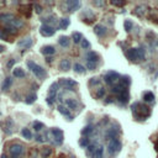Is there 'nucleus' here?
I'll list each match as a JSON object with an SVG mask.
<instances>
[{
    "instance_id": "f257e3e1",
    "label": "nucleus",
    "mask_w": 158,
    "mask_h": 158,
    "mask_svg": "<svg viewBox=\"0 0 158 158\" xmlns=\"http://www.w3.org/2000/svg\"><path fill=\"white\" fill-rule=\"evenodd\" d=\"M132 114L137 120H145L151 115V110L148 106L141 104V102H135L132 105Z\"/></svg>"
},
{
    "instance_id": "f03ea898",
    "label": "nucleus",
    "mask_w": 158,
    "mask_h": 158,
    "mask_svg": "<svg viewBox=\"0 0 158 158\" xmlns=\"http://www.w3.org/2000/svg\"><path fill=\"white\" fill-rule=\"evenodd\" d=\"M126 57L130 59V61H142L145 59V50L142 47H139V48H130L127 52H126Z\"/></svg>"
},
{
    "instance_id": "7ed1b4c3",
    "label": "nucleus",
    "mask_w": 158,
    "mask_h": 158,
    "mask_svg": "<svg viewBox=\"0 0 158 158\" xmlns=\"http://www.w3.org/2000/svg\"><path fill=\"white\" fill-rule=\"evenodd\" d=\"M27 67L31 69V72L36 75L37 78L40 79H43L46 77V71L43 69L41 66H38L37 63H35V62H32V61H29L27 62Z\"/></svg>"
},
{
    "instance_id": "20e7f679",
    "label": "nucleus",
    "mask_w": 158,
    "mask_h": 158,
    "mask_svg": "<svg viewBox=\"0 0 158 158\" xmlns=\"http://www.w3.org/2000/svg\"><path fill=\"white\" fill-rule=\"evenodd\" d=\"M24 146L22 145H20V143H14V145L10 146L9 148V152H10V156L11 158H19V157H21L22 153H24Z\"/></svg>"
},
{
    "instance_id": "39448f33",
    "label": "nucleus",
    "mask_w": 158,
    "mask_h": 158,
    "mask_svg": "<svg viewBox=\"0 0 158 158\" xmlns=\"http://www.w3.org/2000/svg\"><path fill=\"white\" fill-rule=\"evenodd\" d=\"M104 80L106 82V84L113 85V84L119 83V80H120V75H119V73H116V72H109L107 74H105Z\"/></svg>"
},
{
    "instance_id": "423d86ee",
    "label": "nucleus",
    "mask_w": 158,
    "mask_h": 158,
    "mask_svg": "<svg viewBox=\"0 0 158 158\" xmlns=\"http://www.w3.org/2000/svg\"><path fill=\"white\" fill-rule=\"evenodd\" d=\"M120 149H121V142H120L118 139L111 140V141L109 142L107 151H109V153H110V154H115V153H118Z\"/></svg>"
},
{
    "instance_id": "0eeeda50",
    "label": "nucleus",
    "mask_w": 158,
    "mask_h": 158,
    "mask_svg": "<svg viewBox=\"0 0 158 158\" xmlns=\"http://www.w3.org/2000/svg\"><path fill=\"white\" fill-rule=\"evenodd\" d=\"M54 32H56V30H54L53 27L50 26V25H42V26H41V29H40V33L42 36H45V37L53 36Z\"/></svg>"
},
{
    "instance_id": "6e6552de",
    "label": "nucleus",
    "mask_w": 158,
    "mask_h": 158,
    "mask_svg": "<svg viewBox=\"0 0 158 158\" xmlns=\"http://www.w3.org/2000/svg\"><path fill=\"white\" fill-rule=\"evenodd\" d=\"M59 84L63 85L66 89H68V90H73L74 87H77V82L71 79V78H63L59 80Z\"/></svg>"
},
{
    "instance_id": "1a4fd4ad",
    "label": "nucleus",
    "mask_w": 158,
    "mask_h": 158,
    "mask_svg": "<svg viewBox=\"0 0 158 158\" xmlns=\"http://www.w3.org/2000/svg\"><path fill=\"white\" fill-rule=\"evenodd\" d=\"M52 135H53V137H54V142L58 143V145H61L62 141H63V137H64L63 131H62L61 128L54 127V128H52Z\"/></svg>"
},
{
    "instance_id": "9d476101",
    "label": "nucleus",
    "mask_w": 158,
    "mask_h": 158,
    "mask_svg": "<svg viewBox=\"0 0 158 158\" xmlns=\"http://www.w3.org/2000/svg\"><path fill=\"white\" fill-rule=\"evenodd\" d=\"M57 84H52L51 88H50V92H48V97H47V102L50 105L53 104L54 99H56V94H57Z\"/></svg>"
},
{
    "instance_id": "9b49d317",
    "label": "nucleus",
    "mask_w": 158,
    "mask_h": 158,
    "mask_svg": "<svg viewBox=\"0 0 158 158\" xmlns=\"http://www.w3.org/2000/svg\"><path fill=\"white\" fill-rule=\"evenodd\" d=\"M66 5H67L68 11H69V12H73V11L77 10V9H79L80 3L78 1V0H69V1H66Z\"/></svg>"
},
{
    "instance_id": "f8f14e48",
    "label": "nucleus",
    "mask_w": 158,
    "mask_h": 158,
    "mask_svg": "<svg viewBox=\"0 0 158 158\" xmlns=\"http://www.w3.org/2000/svg\"><path fill=\"white\" fill-rule=\"evenodd\" d=\"M118 99L120 102H122V104H126L128 101V90L127 89H125V90H122L118 94Z\"/></svg>"
},
{
    "instance_id": "ddd939ff",
    "label": "nucleus",
    "mask_w": 158,
    "mask_h": 158,
    "mask_svg": "<svg viewBox=\"0 0 158 158\" xmlns=\"http://www.w3.org/2000/svg\"><path fill=\"white\" fill-rule=\"evenodd\" d=\"M31 46H32V40H31L30 37L24 38V40H21V41L19 42V47H21V48H24V50L30 48Z\"/></svg>"
},
{
    "instance_id": "4468645a",
    "label": "nucleus",
    "mask_w": 158,
    "mask_h": 158,
    "mask_svg": "<svg viewBox=\"0 0 158 158\" xmlns=\"http://www.w3.org/2000/svg\"><path fill=\"white\" fill-rule=\"evenodd\" d=\"M94 32L97 33L98 36H104L107 31H106V27L104 25H97L94 27Z\"/></svg>"
},
{
    "instance_id": "2eb2a0df",
    "label": "nucleus",
    "mask_w": 158,
    "mask_h": 158,
    "mask_svg": "<svg viewBox=\"0 0 158 158\" xmlns=\"http://www.w3.org/2000/svg\"><path fill=\"white\" fill-rule=\"evenodd\" d=\"M98 61H99L98 53H95L93 51L87 53V62H94V63H95V62H98Z\"/></svg>"
},
{
    "instance_id": "dca6fc26",
    "label": "nucleus",
    "mask_w": 158,
    "mask_h": 158,
    "mask_svg": "<svg viewBox=\"0 0 158 158\" xmlns=\"http://www.w3.org/2000/svg\"><path fill=\"white\" fill-rule=\"evenodd\" d=\"M66 105H67V107L68 109H71V110H75V109H78V102L75 101L74 99H72V98H69V99H67L66 100Z\"/></svg>"
},
{
    "instance_id": "f3484780",
    "label": "nucleus",
    "mask_w": 158,
    "mask_h": 158,
    "mask_svg": "<svg viewBox=\"0 0 158 158\" xmlns=\"http://www.w3.org/2000/svg\"><path fill=\"white\" fill-rule=\"evenodd\" d=\"M41 52H42V54H45V56H50V54L56 53V50H54V47H52V46H45V47H42Z\"/></svg>"
},
{
    "instance_id": "a211bd4d",
    "label": "nucleus",
    "mask_w": 158,
    "mask_h": 158,
    "mask_svg": "<svg viewBox=\"0 0 158 158\" xmlns=\"http://www.w3.org/2000/svg\"><path fill=\"white\" fill-rule=\"evenodd\" d=\"M59 69L61 71H69L71 69V61L69 59H63L59 63Z\"/></svg>"
},
{
    "instance_id": "6ab92c4d",
    "label": "nucleus",
    "mask_w": 158,
    "mask_h": 158,
    "mask_svg": "<svg viewBox=\"0 0 158 158\" xmlns=\"http://www.w3.org/2000/svg\"><path fill=\"white\" fill-rule=\"evenodd\" d=\"M58 111H59L62 115H63V116H66L68 120H72V115H71V113H69V110H68L67 107H64L63 105H59V106H58Z\"/></svg>"
},
{
    "instance_id": "aec40b11",
    "label": "nucleus",
    "mask_w": 158,
    "mask_h": 158,
    "mask_svg": "<svg viewBox=\"0 0 158 158\" xmlns=\"http://www.w3.org/2000/svg\"><path fill=\"white\" fill-rule=\"evenodd\" d=\"M14 19L15 17H14L12 14H0V20L4 21L5 24H9L10 21H12Z\"/></svg>"
},
{
    "instance_id": "412c9836",
    "label": "nucleus",
    "mask_w": 158,
    "mask_h": 158,
    "mask_svg": "<svg viewBox=\"0 0 158 158\" xmlns=\"http://www.w3.org/2000/svg\"><path fill=\"white\" fill-rule=\"evenodd\" d=\"M58 42H59V45H61L62 47H69L71 40H69V37H67V36H62V37H59Z\"/></svg>"
},
{
    "instance_id": "4be33fe9",
    "label": "nucleus",
    "mask_w": 158,
    "mask_h": 158,
    "mask_svg": "<svg viewBox=\"0 0 158 158\" xmlns=\"http://www.w3.org/2000/svg\"><path fill=\"white\" fill-rule=\"evenodd\" d=\"M11 84H12V79L10 77H8L4 80V83L1 85V89H3V90H9V88L11 87Z\"/></svg>"
},
{
    "instance_id": "5701e85b",
    "label": "nucleus",
    "mask_w": 158,
    "mask_h": 158,
    "mask_svg": "<svg viewBox=\"0 0 158 158\" xmlns=\"http://www.w3.org/2000/svg\"><path fill=\"white\" fill-rule=\"evenodd\" d=\"M12 74H14V77H16V78H24L25 77V72H24V69H21V68H15Z\"/></svg>"
},
{
    "instance_id": "b1692460",
    "label": "nucleus",
    "mask_w": 158,
    "mask_h": 158,
    "mask_svg": "<svg viewBox=\"0 0 158 158\" xmlns=\"http://www.w3.org/2000/svg\"><path fill=\"white\" fill-rule=\"evenodd\" d=\"M143 100L147 101V102H151L154 100V95L152 92H146L145 94H143Z\"/></svg>"
},
{
    "instance_id": "393cba45",
    "label": "nucleus",
    "mask_w": 158,
    "mask_h": 158,
    "mask_svg": "<svg viewBox=\"0 0 158 158\" xmlns=\"http://www.w3.org/2000/svg\"><path fill=\"white\" fill-rule=\"evenodd\" d=\"M145 6H143V5H139V6H137V8L133 10V14H135V15H137V16H142L143 15V14H145Z\"/></svg>"
},
{
    "instance_id": "a878e982",
    "label": "nucleus",
    "mask_w": 158,
    "mask_h": 158,
    "mask_svg": "<svg viewBox=\"0 0 158 158\" xmlns=\"http://www.w3.org/2000/svg\"><path fill=\"white\" fill-rule=\"evenodd\" d=\"M68 26H69V19H67V17L62 19V20H61V22H59V29L64 30V29H67Z\"/></svg>"
},
{
    "instance_id": "bb28decb",
    "label": "nucleus",
    "mask_w": 158,
    "mask_h": 158,
    "mask_svg": "<svg viewBox=\"0 0 158 158\" xmlns=\"http://www.w3.org/2000/svg\"><path fill=\"white\" fill-rule=\"evenodd\" d=\"M36 99H37L36 94H30V95H27V97H26L25 102H26V104H32V102L36 101Z\"/></svg>"
},
{
    "instance_id": "cd10ccee",
    "label": "nucleus",
    "mask_w": 158,
    "mask_h": 158,
    "mask_svg": "<svg viewBox=\"0 0 158 158\" xmlns=\"http://www.w3.org/2000/svg\"><path fill=\"white\" fill-rule=\"evenodd\" d=\"M101 156H102V147L99 146L97 149L94 151V153H93L92 158H101Z\"/></svg>"
},
{
    "instance_id": "c85d7f7f",
    "label": "nucleus",
    "mask_w": 158,
    "mask_h": 158,
    "mask_svg": "<svg viewBox=\"0 0 158 158\" xmlns=\"http://www.w3.org/2000/svg\"><path fill=\"white\" fill-rule=\"evenodd\" d=\"M72 37H73V40H74L75 43H78V42H80V41L83 40V35H82L80 32H73Z\"/></svg>"
},
{
    "instance_id": "c756f323",
    "label": "nucleus",
    "mask_w": 158,
    "mask_h": 158,
    "mask_svg": "<svg viewBox=\"0 0 158 158\" xmlns=\"http://www.w3.org/2000/svg\"><path fill=\"white\" fill-rule=\"evenodd\" d=\"M116 135H118V133H116V131H114V128H110L109 131L105 133V137H106V139L115 140V139H116Z\"/></svg>"
},
{
    "instance_id": "7c9ffc66",
    "label": "nucleus",
    "mask_w": 158,
    "mask_h": 158,
    "mask_svg": "<svg viewBox=\"0 0 158 158\" xmlns=\"http://www.w3.org/2000/svg\"><path fill=\"white\" fill-rule=\"evenodd\" d=\"M21 133H22V136L25 137V139H27V140H31L32 139V133H31V131L29 128H24L22 131H21Z\"/></svg>"
},
{
    "instance_id": "2f4dec72",
    "label": "nucleus",
    "mask_w": 158,
    "mask_h": 158,
    "mask_svg": "<svg viewBox=\"0 0 158 158\" xmlns=\"http://www.w3.org/2000/svg\"><path fill=\"white\" fill-rule=\"evenodd\" d=\"M123 27H125V31H126V32H130V31L132 30L133 25H132V22L130 21V20H126V21L123 22Z\"/></svg>"
},
{
    "instance_id": "473e14b6",
    "label": "nucleus",
    "mask_w": 158,
    "mask_h": 158,
    "mask_svg": "<svg viewBox=\"0 0 158 158\" xmlns=\"http://www.w3.org/2000/svg\"><path fill=\"white\" fill-rule=\"evenodd\" d=\"M42 157L43 158H47V157H50L51 154H52V148L51 147H46V148H43V151H42Z\"/></svg>"
},
{
    "instance_id": "72a5a7b5",
    "label": "nucleus",
    "mask_w": 158,
    "mask_h": 158,
    "mask_svg": "<svg viewBox=\"0 0 158 158\" xmlns=\"http://www.w3.org/2000/svg\"><path fill=\"white\" fill-rule=\"evenodd\" d=\"M74 71L77 72V73H84L85 68H84V66H82V64H79V63H75V64H74Z\"/></svg>"
},
{
    "instance_id": "f704fd0d",
    "label": "nucleus",
    "mask_w": 158,
    "mask_h": 158,
    "mask_svg": "<svg viewBox=\"0 0 158 158\" xmlns=\"http://www.w3.org/2000/svg\"><path fill=\"white\" fill-rule=\"evenodd\" d=\"M105 95V89L104 88H99L98 89V92L95 93V98H98V99H101L102 97Z\"/></svg>"
},
{
    "instance_id": "c9c22d12",
    "label": "nucleus",
    "mask_w": 158,
    "mask_h": 158,
    "mask_svg": "<svg viewBox=\"0 0 158 158\" xmlns=\"http://www.w3.org/2000/svg\"><path fill=\"white\" fill-rule=\"evenodd\" d=\"M43 127H45V125H43L42 122H40V121H35V122H33V128H35L36 131H41Z\"/></svg>"
},
{
    "instance_id": "e433bc0d",
    "label": "nucleus",
    "mask_w": 158,
    "mask_h": 158,
    "mask_svg": "<svg viewBox=\"0 0 158 158\" xmlns=\"http://www.w3.org/2000/svg\"><path fill=\"white\" fill-rule=\"evenodd\" d=\"M79 145H80V147H83V148H88L89 147V139H82L79 141Z\"/></svg>"
},
{
    "instance_id": "4c0bfd02",
    "label": "nucleus",
    "mask_w": 158,
    "mask_h": 158,
    "mask_svg": "<svg viewBox=\"0 0 158 158\" xmlns=\"http://www.w3.org/2000/svg\"><path fill=\"white\" fill-rule=\"evenodd\" d=\"M93 131H94V130H93V127H92V126H87V127H84V128H83V131H82V133L85 135V136H88V135H90Z\"/></svg>"
},
{
    "instance_id": "58836bf2",
    "label": "nucleus",
    "mask_w": 158,
    "mask_h": 158,
    "mask_svg": "<svg viewBox=\"0 0 158 158\" xmlns=\"http://www.w3.org/2000/svg\"><path fill=\"white\" fill-rule=\"evenodd\" d=\"M87 67H88V69L94 71L95 67H97V63H94V62H87Z\"/></svg>"
},
{
    "instance_id": "ea45409f",
    "label": "nucleus",
    "mask_w": 158,
    "mask_h": 158,
    "mask_svg": "<svg viewBox=\"0 0 158 158\" xmlns=\"http://www.w3.org/2000/svg\"><path fill=\"white\" fill-rule=\"evenodd\" d=\"M82 47H83V48H89V47H90V43H89V41L88 40H82Z\"/></svg>"
},
{
    "instance_id": "a19ab883",
    "label": "nucleus",
    "mask_w": 158,
    "mask_h": 158,
    "mask_svg": "<svg viewBox=\"0 0 158 158\" xmlns=\"http://www.w3.org/2000/svg\"><path fill=\"white\" fill-rule=\"evenodd\" d=\"M43 21H45V24L46 22H54V21H56V16H50L47 19H43Z\"/></svg>"
},
{
    "instance_id": "79ce46f5",
    "label": "nucleus",
    "mask_w": 158,
    "mask_h": 158,
    "mask_svg": "<svg viewBox=\"0 0 158 158\" xmlns=\"http://www.w3.org/2000/svg\"><path fill=\"white\" fill-rule=\"evenodd\" d=\"M33 9L36 10V12H37V14H41V12H42V6L38 5V4H35V6H33Z\"/></svg>"
},
{
    "instance_id": "37998d69",
    "label": "nucleus",
    "mask_w": 158,
    "mask_h": 158,
    "mask_svg": "<svg viewBox=\"0 0 158 158\" xmlns=\"http://www.w3.org/2000/svg\"><path fill=\"white\" fill-rule=\"evenodd\" d=\"M111 4L115 5V6H123L125 5V1H116V0H113Z\"/></svg>"
},
{
    "instance_id": "c03bdc74",
    "label": "nucleus",
    "mask_w": 158,
    "mask_h": 158,
    "mask_svg": "<svg viewBox=\"0 0 158 158\" xmlns=\"http://www.w3.org/2000/svg\"><path fill=\"white\" fill-rule=\"evenodd\" d=\"M14 63H15V59H11L9 63H8V68H11V67L14 66Z\"/></svg>"
},
{
    "instance_id": "a18cd8bd",
    "label": "nucleus",
    "mask_w": 158,
    "mask_h": 158,
    "mask_svg": "<svg viewBox=\"0 0 158 158\" xmlns=\"http://www.w3.org/2000/svg\"><path fill=\"white\" fill-rule=\"evenodd\" d=\"M4 50H5V47H4V46H1V45H0V53H1V52H3Z\"/></svg>"
},
{
    "instance_id": "49530a36",
    "label": "nucleus",
    "mask_w": 158,
    "mask_h": 158,
    "mask_svg": "<svg viewBox=\"0 0 158 158\" xmlns=\"http://www.w3.org/2000/svg\"><path fill=\"white\" fill-rule=\"evenodd\" d=\"M1 158H8V157H6V156H4V154H3V156H1Z\"/></svg>"
},
{
    "instance_id": "de8ad7c7",
    "label": "nucleus",
    "mask_w": 158,
    "mask_h": 158,
    "mask_svg": "<svg viewBox=\"0 0 158 158\" xmlns=\"http://www.w3.org/2000/svg\"><path fill=\"white\" fill-rule=\"evenodd\" d=\"M157 50H158V42H157Z\"/></svg>"
}]
</instances>
